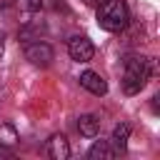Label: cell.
Instances as JSON below:
<instances>
[{
    "label": "cell",
    "instance_id": "7",
    "mask_svg": "<svg viewBox=\"0 0 160 160\" xmlns=\"http://www.w3.org/2000/svg\"><path fill=\"white\" fill-rule=\"evenodd\" d=\"M78 130H80V135H85V138H98V135H100V118L92 115V112L80 115V118H78Z\"/></svg>",
    "mask_w": 160,
    "mask_h": 160
},
{
    "label": "cell",
    "instance_id": "5",
    "mask_svg": "<svg viewBox=\"0 0 160 160\" xmlns=\"http://www.w3.org/2000/svg\"><path fill=\"white\" fill-rule=\"evenodd\" d=\"M80 85H82L88 92H92V95H105V92H108V82H105L102 75L95 72V70L80 72Z\"/></svg>",
    "mask_w": 160,
    "mask_h": 160
},
{
    "label": "cell",
    "instance_id": "1",
    "mask_svg": "<svg viewBox=\"0 0 160 160\" xmlns=\"http://www.w3.org/2000/svg\"><path fill=\"white\" fill-rule=\"evenodd\" d=\"M152 75V60L148 55H130L125 60V75H122V90L128 95H135L145 88V82Z\"/></svg>",
    "mask_w": 160,
    "mask_h": 160
},
{
    "label": "cell",
    "instance_id": "9",
    "mask_svg": "<svg viewBox=\"0 0 160 160\" xmlns=\"http://www.w3.org/2000/svg\"><path fill=\"white\" fill-rule=\"evenodd\" d=\"M115 155V148L110 145V140H98L90 150H88V158L90 160H110Z\"/></svg>",
    "mask_w": 160,
    "mask_h": 160
},
{
    "label": "cell",
    "instance_id": "10",
    "mask_svg": "<svg viewBox=\"0 0 160 160\" xmlns=\"http://www.w3.org/2000/svg\"><path fill=\"white\" fill-rule=\"evenodd\" d=\"M18 142V130L12 122H0V145L2 148H12Z\"/></svg>",
    "mask_w": 160,
    "mask_h": 160
},
{
    "label": "cell",
    "instance_id": "2",
    "mask_svg": "<svg viewBox=\"0 0 160 160\" xmlns=\"http://www.w3.org/2000/svg\"><path fill=\"white\" fill-rule=\"evenodd\" d=\"M130 20V10L125 0H102L98 8V25L108 32H120Z\"/></svg>",
    "mask_w": 160,
    "mask_h": 160
},
{
    "label": "cell",
    "instance_id": "8",
    "mask_svg": "<svg viewBox=\"0 0 160 160\" xmlns=\"http://www.w3.org/2000/svg\"><path fill=\"white\" fill-rule=\"evenodd\" d=\"M128 138H130V125H128V122H118V125L112 128L110 145H112L115 150H125V145H128Z\"/></svg>",
    "mask_w": 160,
    "mask_h": 160
},
{
    "label": "cell",
    "instance_id": "3",
    "mask_svg": "<svg viewBox=\"0 0 160 160\" xmlns=\"http://www.w3.org/2000/svg\"><path fill=\"white\" fill-rule=\"evenodd\" d=\"M68 52H70V58H72L75 62H88V60H92V55H95V45H92L90 38L75 35V38L68 42Z\"/></svg>",
    "mask_w": 160,
    "mask_h": 160
},
{
    "label": "cell",
    "instance_id": "11",
    "mask_svg": "<svg viewBox=\"0 0 160 160\" xmlns=\"http://www.w3.org/2000/svg\"><path fill=\"white\" fill-rule=\"evenodd\" d=\"M42 5H45L42 0H22V8L25 10H32V12L35 10H42Z\"/></svg>",
    "mask_w": 160,
    "mask_h": 160
},
{
    "label": "cell",
    "instance_id": "6",
    "mask_svg": "<svg viewBox=\"0 0 160 160\" xmlns=\"http://www.w3.org/2000/svg\"><path fill=\"white\" fill-rule=\"evenodd\" d=\"M48 155L52 160H68L70 158V142L62 132H55L50 140H48Z\"/></svg>",
    "mask_w": 160,
    "mask_h": 160
},
{
    "label": "cell",
    "instance_id": "4",
    "mask_svg": "<svg viewBox=\"0 0 160 160\" xmlns=\"http://www.w3.org/2000/svg\"><path fill=\"white\" fill-rule=\"evenodd\" d=\"M25 58H28L32 65H40V68H45V65H50V62H52L55 52H52V48H50L48 42H40V40H35V42H30V45L25 48Z\"/></svg>",
    "mask_w": 160,
    "mask_h": 160
},
{
    "label": "cell",
    "instance_id": "13",
    "mask_svg": "<svg viewBox=\"0 0 160 160\" xmlns=\"http://www.w3.org/2000/svg\"><path fill=\"white\" fill-rule=\"evenodd\" d=\"M82 2H85V5H95L98 0H82Z\"/></svg>",
    "mask_w": 160,
    "mask_h": 160
},
{
    "label": "cell",
    "instance_id": "12",
    "mask_svg": "<svg viewBox=\"0 0 160 160\" xmlns=\"http://www.w3.org/2000/svg\"><path fill=\"white\" fill-rule=\"evenodd\" d=\"M2 52H5V35L0 32V58H2Z\"/></svg>",
    "mask_w": 160,
    "mask_h": 160
}]
</instances>
